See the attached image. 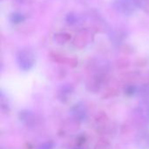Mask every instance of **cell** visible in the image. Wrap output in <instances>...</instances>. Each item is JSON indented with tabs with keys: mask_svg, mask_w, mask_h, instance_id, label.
I'll return each mask as SVG.
<instances>
[{
	"mask_svg": "<svg viewBox=\"0 0 149 149\" xmlns=\"http://www.w3.org/2000/svg\"><path fill=\"white\" fill-rule=\"evenodd\" d=\"M16 61L20 69L28 71L35 64L36 58L34 53L29 48H23L17 53Z\"/></svg>",
	"mask_w": 149,
	"mask_h": 149,
	"instance_id": "6da1fadb",
	"label": "cell"
},
{
	"mask_svg": "<svg viewBox=\"0 0 149 149\" xmlns=\"http://www.w3.org/2000/svg\"><path fill=\"white\" fill-rule=\"evenodd\" d=\"M113 9L122 15H132L138 9L134 0H113Z\"/></svg>",
	"mask_w": 149,
	"mask_h": 149,
	"instance_id": "7a4b0ae2",
	"label": "cell"
},
{
	"mask_svg": "<svg viewBox=\"0 0 149 149\" xmlns=\"http://www.w3.org/2000/svg\"><path fill=\"white\" fill-rule=\"evenodd\" d=\"M138 115L144 123L149 122V103L148 101H141L138 105Z\"/></svg>",
	"mask_w": 149,
	"mask_h": 149,
	"instance_id": "3957f363",
	"label": "cell"
},
{
	"mask_svg": "<svg viewBox=\"0 0 149 149\" xmlns=\"http://www.w3.org/2000/svg\"><path fill=\"white\" fill-rule=\"evenodd\" d=\"M72 116L79 121H83L86 118V107L82 104L75 105L72 108Z\"/></svg>",
	"mask_w": 149,
	"mask_h": 149,
	"instance_id": "277c9868",
	"label": "cell"
},
{
	"mask_svg": "<svg viewBox=\"0 0 149 149\" xmlns=\"http://www.w3.org/2000/svg\"><path fill=\"white\" fill-rule=\"evenodd\" d=\"M72 90V87L69 84L62 85L61 88H60V90H59V91H58V95H59L58 97H59V98L62 101L66 100V98L71 95Z\"/></svg>",
	"mask_w": 149,
	"mask_h": 149,
	"instance_id": "5b68a950",
	"label": "cell"
},
{
	"mask_svg": "<svg viewBox=\"0 0 149 149\" xmlns=\"http://www.w3.org/2000/svg\"><path fill=\"white\" fill-rule=\"evenodd\" d=\"M10 22H12L14 24H18V23H21L24 20V16L21 13L14 12L10 15Z\"/></svg>",
	"mask_w": 149,
	"mask_h": 149,
	"instance_id": "8992f818",
	"label": "cell"
},
{
	"mask_svg": "<svg viewBox=\"0 0 149 149\" xmlns=\"http://www.w3.org/2000/svg\"><path fill=\"white\" fill-rule=\"evenodd\" d=\"M78 21H79V18H78V16L76 14L69 13L66 16V22L69 25H75V24H77Z\"/></svg>",
	"mask_w": 149,
	"mask_h": 149,
	"instance_id": "52a82bcc",
	"label": "cell"
},
{
	"mask_svg": "<svg viewBox=\"0 0 149 149\" xmlns=\"http://www.w3.org/2000/svg\"><path fill=\"white\" fill-rule=\"evenodd\" d=\"M53 148H54L53 142H52V141H47V142H45V143L39 145L37 149H53Z\"/></svg>",
	"mask_w": 149,
	"mask_h": 149,
	"instance_id": "ba28073f",
	"label": "cell"
},
{
	"mask_svg": "<svg viewBox=\"0 0 149 149\" xmlns=\"http://www.w3.org/2000/svg\"><path fill=\"white\" fill-rule=\"evenodd\" d=\"M138 9L140 8H144L147 4V0H134Z\"/></svg>",
	"mask_w": 149,
	"mask_h": 149,
	"instance_id": "9c48e42d",
	"label": "cell"
},
{
	"mask_svg": "<svg viewBox=\"0 0 149 149\" xmlns=\"http://www.w3.org/2000/svg\"><path fill=\"white\" fill-rule=\"evenodd\" d=\"M75 149H79V148H75Z\"/></svg>",
	"mask_w": 149,
	"mask_h": 149,
	"instance_id": "30bf717a",
	"label": "cell"
}]
</instances>
